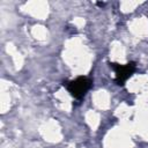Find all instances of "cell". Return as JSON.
<instances>
[{"mask_svg":"<svg viewBox=\"0 0 148 148\" xmlns=\"http://www.w3.org/2000/svg\"><path fill=\"white\" fill-rule=\"evenodd\" d=\"M97 5H98L99 7H103V6L105 5V3H104V2H97Z\"/></svg>","mask_w":148,"mask_h":148,"instance_id":"3","label":"cell"},{"mask_svg":"<svg viewBox=\"0 0 148 148\" xmlns=\"http://www.w3.org/2000/svg\"><path fill=\"white\" fill-rule=\"evenodd\" d=\"M110 66L114 69L116 73V83L118 86H124L127 79H130L133 73L135 72V64L130 62L126 65H119V64H110Z\"/></svg>","mask_w":148,"mask_h":148,"instance_id":"2","label":"cell"},{"mask_svg":"<svg viewBox=\"0 0 148 148\" xmlns=\"http://www.w3.org/2000/svg\"><path fill=\"white\" fill-rule=\"evenodd\" d=\"M91 87V80L87 76H79L67 84V90L75 98H82Z\"/></svg>","mask_w":148,"mask_h":148,"instance_id":"1","label":"cell"}]
</instances>
